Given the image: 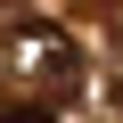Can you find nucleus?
<instances>
[{
	"mask_svg": "<svg viewBox=\"0 0 123 123\" xmlns=\"http://www.w3.org/2000/svg\"><path fill=\"white\" fill-rule=\"evenodd\" d=\"M8 57H17V74H49V82H74V49H66V33H49V25H25Z\"/></svg>",
	"mask_w": 123,
	"mask_h": 123,
	"instance_id": "f257e3e1",
	"label": "nucleus"
},
{
	"mask_svg": "<svg viewBox=\"0 0 123 123\" xmlns=\"http://www.w3.org/2000/svg\"><path fill=\"white\" fill-rule=\"evenodd\" d=\"M0 123H49V107H0Z\"/></svg>",
	"mask_w": 123,
	"mask_h": 123,
	"instance_id": "f03ea898",
	"label": "nucleus"
}]
</instances>
